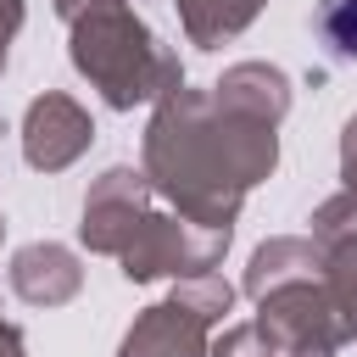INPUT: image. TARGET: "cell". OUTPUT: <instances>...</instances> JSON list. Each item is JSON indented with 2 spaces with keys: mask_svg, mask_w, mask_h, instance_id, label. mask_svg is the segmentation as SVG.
I'll return each mask as SVG.
<instances>
[{
  "mask_svg": "<svg viewBox=\"0 0 357 357\" xmlns=\"http://www.w3.org/2000/svg\"><path fill=\"white\" fill-rule=\"evenodd\" d=\"M139 167L151 190L206 229H234L240 201L279 167V123L251 117L212 89H167L145 123Z\"/></svg>",
  "mask_w": 357,
  "mask_h": 357,
  "instance_id": "6da1fadb",
  "label": "cell"
},
{
  "mask_svg": "<svg viewBox=\"0 0 357 357\" xmlns=\"http://www.w3.org/2000/svg\"><path fill=\"white\" fill-rule=\"evenodd\" d=\"M73 67L100 89L106 106L134 112V106H156L167 89L184 84V61L173 45H162V33L134 17L128 0L117 6H95L84 17H73V39H67Z\"/></svg>",
  "mask_w": 357,
  "mask_h": 357,
  "instance_id": "7a4b0ae2",
  "label": "cell"
},
{
  "mask_svg": "<svg viewBox=\"0 0 357 357\" xmlns=\"http://www.w3.org/2000/svg\"><path fill=\"white\" fill-rule=\"evenodd\" d=\"M234 229H206L190 223L184 212H145L139 229L128 234V245L117 251V268L128 284H151V279H190L223 262Z\"/></svg>",
  "mask_w": 357,
  "mask_h": 357,
  "instance_id": "3957f363",
  "label": "cell"
},
{
  "mask_svg": "<svg viewBox=\"0 0 357 357\" xmlns=\"http://www.w3.org/2000/svg\"><path fill=\"white\" fill-rule=\"evenodd\" d=\"M257 324L268 329V340L279 351H340L351 340L324 290V273H307V279H290V284L257 296Z\"/></svg>",
  "mask_w": 357,
  "mask_h": 357,
  "instance_id": "277c9868",
  "label": "cell"
},
{
  "mask_svg": "<svg viewBox=\"0 0 357 357\" xmlns=\"http://www.w3.org/2000/svg\"><path fill=\"white\" fill-rule=\"evenodd\" d=\"M151 178L145 167H106L89 195H84V223H78V240L95 251V257H117L128 245V234L139 229V218L151 212Z\"/></svg>",
  "mask_w": 357,
  "mask_h": 357,
  "instance_id": "5b68a950",
  "label": "cell"
},
{
  "mask_svg": "<svg viewBox=\"0 0 357 357\" xmlns=\"http://www.w3.org/2000/svg\"><path fill=\"white\" fill-rule=\"evenodd\" d=\"M312 223V245L324 257V290L346 324V335L357 340V195L340 190L329 201H318V212L307 218Z\"/></svg>",
  "mask_w": 357,
  "mask_h": 357,
  "instance_id": "8992f818",
  "label": "cell"
},
{
  "mask_svg": "<svg viewBox=\"0 0 357 357\" xmlns=\"http://www.w3.org/2000/svg\"><path fill=\"white\" fill-rule=\"evenodd\" d=\"M89 139H95V123L73 95L45 89V95L28 100V112H22V156H28V167L61 173L89 151Z\"/></svg>",
  "mask_w": 357,
  "mask_h": 357,
  "instance_id": "52a82bcc",
  "label": "cell"
},
{
  "mask_svg": "<svg viewBox=\"0 0 357 357\" xmlns=\"http://www.w3.org/2000/svg\"><path fill=\"white\" fill-rule=\"evenodd\" d=\"M6 284H11V296L28 301V307H67V301L84 290V262H78V251L61 245V240H33V245L11 251Z\"/></svg>",
  "mask_w": 357,
  "mask_h": 357,
  "instance_id": "ba28073f",
  "label": "cell"
},
{
  "mask_svg": "<svg viewBox=\"0 0 357 357\" xmlns=\"http://www.w3.org/2000/svg\"><path fill=\"white\" fill-rule=\"evenodd\" d=\"M117 357H212V324L190 312L178 296H167L128 324Z\"/></svg>",
  "mask_w": 357,
  "mask_h": 357,
  "instance_id": "9c48e42d",
  "label": "cell"
},
{
  "mask_svg": "<svg viewBox=\"0 0 357 357\" xmlns=\"http://www.w3.org/2000/svg\"><path fill=\"white\" fill-rule=\"evenodd\" d=\"M212 95L229 100V106H240V112H251V117L284 123V112H290V73L273 67V61H234L212 84Z\"/></svg>",
  "mask_w": 357,
  "mask_h": 357,
  "instance_id": "30bf717a",
  "label": "cell"
},
{
  "mask_svg": "<svg viewBox=\"0 0 357 357\" xmlns=\"http://www.w3.org/2000/svg\"><path fill=\"white\" fill-rule=\"evenodd\" d=\"M318 268H324V257H318L312 234H279V240H262V245L251 251V268H245L240 290L257 301V296H268V290H279V284H290V279H307V273H318Z\"/></svg>",
  "mask_w": 357,
  "mask_h": 357,
  "instance_id": "8fae6325",
  "label": "cell"
},
{
  "mask_svg": "<svg viewBox=\"0 0 357 357\" xmlns=\"http://www.w3.org/2000/svg\"><path fill=\"white\" fill-rule=\"evenodd\" d=\"M262 6H268V0H178V22H184V39H190V45L218 50L223 39L245 33Z\"/></svg>",
  "mask_w": 357,
  "mask_h": 357,
  "instance_id": "7c38bea8",
  "label": "cell"
},
{
  "mask_svg": "<svg viewBox=\"0 0 357 357\" xmlns=\"http://www.w3.org/2000/svg\"><path fill=\"white\" fill-rule=\"evenodd\" d=\"M173 296H178L190 312H201L212 329H218V324H223V312L234 307V284H229L223 273H212V268H206V273H190V279H178V284H173Z\"/></svg>",
  "mask_w": 357,
  "mask_h": 357,
  "instance_id": "4fadbf2b",
  "label": "cell"
},
{
  "mask_svg": "<svg viewBox=\"0 0 357 357\" xmlns=\"http://www.w3.org/2000/svg\"><path fill=\"white\" fill-rule=\"evenodd\" d=\"M312 28L335 56H357V0H318Z\"/></svg>",
  "mask_w": 357,
  "mask_h": 357,
  "instance_id": "5bb4252c",
  "label": "cell"
},
{
  "mask_svg": "<svg viewBox=\"0 0 357 357\" xmlns=\"http://www.w3.org/2000/svg\"><path fill=\"white\" fill-rule=\"evenodd\" d=\"M212 357H284V351L268 340V329H262L257 318H245V324H229V329L212 340Z\"/></svg>",
  "mask_w": 357,
  "mask_h": 357,
  "instance_id": "9a60e30c",
  "label": "cell"
},
{
  "mask_svg": "<svg viewBox=\"0 0 357 357\" xmlns=\"http://www.w3.org/2000/svg\"><path fill=\"white\" fill-rule=\"evenodd\" d=\"M340 184L357 195V112H351L346 128H340Z\"/></svg>",
  "mask_w": 357,
  "mask_h": 357,
  "instance_id": "2e32d148",
  "label": "cell"
},
{
  "mask_svg": "<svg viewBox=\"0 0 357 357\" xmlns=\"http://www.w3.org/2000/svg\"><path fill=\"white\" fill-rule=\"evenodd\" d=\"M17 28H22V0H0V73H6V56H11Z\"/></svg>",
  "mask_w": 357,
  "mask_h": 357,
  "instance_id": "e0dca14e",
  "label": "cell"
},
{
  "mask_svg": "<svg viewBox=\"0 0 357 357\" xmlns=\"http://www.w3.org/2000/svg\"><path fill=\"white\" fill-rule=\"evenodd\" d=\"M0 357H28L22 329H17V324H6V318H0Z\"/></svg>",
  "mask_w": 357,
  "mask_h": 357,
  "instance_id": "ac0fdd59",
  "label": "cell"
},
{
  "mask_svg": "<svg viewBox=\"0 0 357 357\" xmlns=\"http://www.w3.org/2000/svg\"><path fill=\"white\" fill-rule=\"evenodd\" d=\"M95 6H117V0H56V17H84V11H95Z\"/></svg>",
  "mask_w": 357,
  "mask_h": 357,
  "instance_id": "d6986e66",
  "label": "cell"
},
{
  "mask_svg": "<svg viewBox=\"0 0 357 357\" xmlns=\"http://www.w3.org/2000/svg\"><path fill=\"white\" fill-rule=\"evenodd\" d=\"M284 357H335V351H284Z\"/></svg>",
  "mask_w": 357,
  "mask_h": 357,
  "instance_id": "ffe728a7",
  "label": "cell"
},
{
  "mask_svg": "<svg viewBox=\"0 0 357 357\" xmlns=\"http://www.w3.org/2000/svg\"><path fill=\"white\" fill-rule=\"evenodd\" d=\"M0 240H6V218H0Z\"/></svg>",
  "mask_w": 357,
  "mask_h": 357,
  "instance_id": "44dd1931",
  "label": "cell"
}]
</instances>
